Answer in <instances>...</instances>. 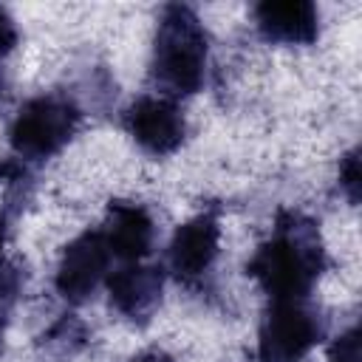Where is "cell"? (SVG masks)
Segmentation results:
<instances>
[{"instance_id":"obj_1","label":"cell","mask_w":362,"mask_h":362,"mask_svg":"<svg viewBox=\"0 0 362 362\" xmlns=\"http://www.w3.org/2000/svg\"><path fill=\"white\" fill-rule=\"evenodd\" d=\"M325 269V249L311 218L280 209L269 240L246 263V274L272 300H305Z\"/></svg>"},{"instance_id":"obj_2","label":"cell","mask_w":362,"mask_h":362,"mask_svg":"<svg viewBox=\"0 0 362 362\" xmlns=\"http://www.w3.org/2000/svg\"><path fill=\"white\" fill-rule=\"evenodd\" d=\"M206 62L209 34L201 17L181 3L164 6L153 37L150 79L167 93V99L189 96L201 90L206 79Z\"/></svg>"},{"instance_id":"obj_3","label":"cell","mask_w":362,"mask_h":362,"mask_svg":"<svg viewBox=\"0 0 362 362\" xmlns=\"http://www.w3.org/2000/svg\"><path fill=\"white\" fill-rule=\"evenodd\" d=\"M79 119L82 113L68 96L59 93L34 96L17 110L8 127V144L20 158L45 161L74 139Z\"/></svg>"},{"instance_id":"obj_4","label":"cell","mask_w":362,"mask_h":362,"mask_svg":"<svg viewBox=\"0 0 362 362\" xmlns=\"http://www.w3.org/2000/svg\"><path fill=\"white\" fill-rule=\"evenodd\" d=\"M325 334L305 300H272L257 331V362H300Z\"/></svg>"},{"instance_id":"obj_5","label":"cell","mask_w":362,"mask_h":362,"mask_svg":"<svg viewBox=\"0 0 362 362\" xmlns=\"http://www.w3.org/2000/svg\"><path fill=\"white\" fill-rule=\"evenodd\" d=\"M124 130L150 156H170L184 144L187 119L175 99L167 96H139L124 110Z\"/></svg>"},{"instance_id":"obj_6","label":"cell","mask_w":362,"mask_h":362,"mask_svg":"<svg viewBox=\"0 0 362 362\" xmlns=\"http://www.w3.org/2000/svg\"><path fill=\"white\" fill-rule=\"evenodd\" d=\"M110 252L99 229H88L74 238L57 266L54 286L68 303H85L93 297L99 283L110 274Z\"/></svg>"},{"instance_id":"obj_7","label":"cell","mask_w":362,"mask_h":362,"mask_svg":"<svg viewBox=\"0 0 362 362\" xmlns=\"http://www.w3.org/2000/svg\"><path fill=\"white\" fill-rule=\"evenodd\" d=\"M221 243V223L215 212H201L181 223L170 240V269L178 280L192 283L204 277L215 257Z\"/></svg>"},{"instance_id":"obj_8","label":"cell","mask_w":362,"mask_h":362,"mask_svg":"<svg viewBox=\"0 0 362 362\" xmlns=\"http://www.w3.org/2000/svg\"><path fill=\"white\" fill-rule=\"evenodd\" d=\"M99 232L105 238L110 257L122 263H141L153 252L156 226L150 212L136 201H110Z\"/></svg>"},{"instance_id":"obj_9","label":"cell","mask_w":362,"mask_h":362,"mask_svg":"<svg viewBox=\"0 0 362 362\" xmlns=\"http://www.w3.org/2000/svg\"><path fill=\"white\" fill-rule=\"evenodd\" d=\"M105 286L110 294V305L122 317H127L133 322H147L161 303L164 274L158 266L124 263L122 269H116L105 277Z\"/></svg>"},{"instance_id":"obj_10","label":"cell","mask_w":362,"mask_h":362,"mask_svg":"<svg viewBox=\"0 0 362 362\" xmlns=\"http://www.w3.org/2000/svg\"><path fill=\"white\" fill-rule=\"evenodd\" d=\"M263 40L283 45H311L320 34V11L311 0H263L252 8Z\"/></svg>"},{"instance_id":"obj_11","label":"cell","mask_w":362,"mask_h":362,"mask_svg":"<svg viewBox=\"0 0 362 362\" xmlns=\"http://www.w3.org/2000/svg\"><path fill=\"white\" fill-rule=\"evenodd\" d=\"M17 291H20V274L14 269H0V337H3V328L8 322V314H11V305L17 300Z\"/></svg>"},{"instance_id":"obj_12","label":"cell","mask_w":362,"mask_h":362,"mask_svg":"<svg viewBox=\"0 0 362 362\" xmlns=\"http://www.w3.org/2000/svg\"><path fill=\"white\" fill-rule=\"evenodd\" d=\"M339 187L351 198V204L359 201V150H351L339 164Z\"/></svg>"},{"instance_id":"obj_13","label":"cell","mask_w":362,"mask_h":362,"mask_svg":"<svg viewBox=\"0 0 362 362\" xmlns=\"http://www.w3.org/2000/svg\"><path fill=\"white\" fill-rule=\"evenodd\" d=\"M328 362H359V328H348L331 348Z\"/></svg>"},{"instance_id":"obj_14","label":"cell","mask_w":362,"mask_h":362,"mask_svg":"<svg viewBox=\"0 0 362 362\" xmlns=\"http://www.w3.org/2000/svg\"><path fill=\"white\" fill-rule=\"evenodd\" d=\"M17 40H20V34H17V25H14L11 14H8V11L0 6V59L11 54V48L17 45Z\"/></svg>"},{"instance_id":"obj_15","label":"cell","mask_w":362,"mask_h":362,"mask_svg":"<svg viewBox=\"0 0 362 362\" xmlns=\"http://www.w3.org/2000/svg\"><path fill=\"white\" fill-rule=\"evenodd\" d=\"M133 362H175L170 354H164V351H158V348H150V351H144V354H139Z\"/></svg>"},{"instance_id":"obj_16","label":"cell","mask_w":362,"mask_h":362,"mask_svg":"<svg viewBox=\"0 0 362 362\" xmlns=\"http://www.w3.org/2000/svg\"><path fill=\"white\" fill-rule=\"evenodd\" d=\"M6 229H8V221H6V215L0 212V252H3V243H6Z\"/></svg>"}]
</instances>
